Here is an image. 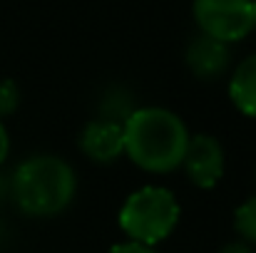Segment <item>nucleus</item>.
Instances as JSON below:
<instances>
[{"mask_svg": "<svg viewBox=\"0 0 256 253\" xmlns=\"http://www.w3.org/2000/svg\"><path fill=\"white\" fill-rule=\"evenodd\" d=\"M124 157L150 174H170L182 167L189 129L179 114L164 107H137L122 122Z\"/></svg>", "mask_w": 256, "mask_h": 253, "instance_id": "nucleus-1", "label": "nucleus"}, {"mask_svg": "<svg viewBox=\"0 0 256 253\" xmlns=\"http://www.w3.org/2000/svg\"><path fill=\"white\" fill-rule=\"evenodd\" d=\"M75 191V169L55 154L28 157L12 174V201L25 216H58L72 204Z\"/></svg>", "mask_w": 256, "mask_h": 253, "instance_id": "nucleus-2", "label": "nucleus"}, {"mask_svg": "<svg viewBox=\"0 0 256 253\" xmlns=\"http://www.w3.org/2000/svg\"><path fill=\"white\" fill-rule=\"evenodd\" d=\"M179 201L164 186H142L132 191L120 209V229L130 236V241L157 246L172 236L179 224Z\"/></svg>", "mask_w": 256, "mask_h": 253, "instance_id": "nucleus-3", "label": "nucleus"}, {"mask_svg": "<svg viewBox=\"0 0 256 253\" xmlns=\"http://www.w3.org/2000/svg\"><path fill=\"white\" fill-rule=\"evenodd\" d=\"M192 15L202 35L239 42L254 30V0H194Z\"/></svg>", "mask_w": 256, "mask_h": 253, "instance_id": "nucleus-4", "label": "nucleus"}, {"mask_svg": "<svg viewBox=\"0 0 256 253\" xmlns=\"http://www.w3.org/2000/svg\"><path fill=\"white\" fill-rule=\"evenodd\" d=\"M182 167L186 171V179L196 186V189H214L222 176H224V149L219 144L216 137L212 134H194L189 137Z\"/></svg>", "mask_w": 256, "mask_h": 253, "instance_id": "nucleus-5", "label": "nucleus"}, {"mask_svg": "<svg viewBox=\"0 0 256 253\" xmlns=\"http://www.w3.org/2000/svg\"><path fill=\"white\" fill-rule=\"evenodd\" d=\"M80 149L97 164H112L124 154V134L120 119H94L85 124L80 134Z\"/></svg>", "mask_w": 256, "mask_h": 253, "instance_id": "nucleus-6", "label": "nucleus"}, {"mask_svg": "<svg viewBox=\"0 0 256 253\" xmlns=\"http://www.w3.org/2000/svg\"><path fill=\"white\" fill-rule=\"evenodd\" d=\"M186 67L199 80H216L229 67V45L209 35H199L186 47Z\"/></svg>", "mask_w": 256, "mask_h": 253, "instance_id": "nucleus-7", "label": "nucleus"}, {"mask_svg": "<svg viewBox=\"0 0 256 253\" xmlns=\"http://www.w3.org/2000/svg\"><path fill=\"white\" fill-rule=\"evenodd\" d=\"M229 99L244 117H256V52L236 65L229 82Z\"/></svg>", "mask_w": 256, "mask_h": 253, "instance_id": "nucleus-8", "label": "nucleus"}, {"mask_svg": "<svg viewBox=\"0 0 256 253\" xmlns=\"http://www.w3.org/2000/svg\"><path fill=\"white\" fill-rule=\"evenodd\" d=\"M234 229L244 239V244H254L256 246V196H249L234 211Z\"/></svg>", "mask_w": 256, "mask_h": 253, "instance_id": "nucleus-9", "label": "nucleus"}, {"mask_svg": "<svg viewBox=\"0 0 256 253\" xmlns=\"http://www.w3.org/2000/svg\"><path fill=\"white\" fill-rule=\"evenodd\" d=\"M18 102H20V94H18V87L10 80H0V119L12 114L18 109Z\"/></svg>", "mask_w": 256, "mask_h": 253, "instance_id": "nucleus-10", "label": "nucleus"}, {"mask_svg": "<svg viewBox=\"0 0 256 253\" xmlns=\"http://www.w3.org/2000/svg\"><path fill=\"white\" fill-rule=\"evenodd\" d=\"M107 253H157L154 246H144L137 241H124V244H114Z\"/></svg>", "mask_w": 256, "mask_h": 253, "instance_id": "nucleus-11", "label": "nucleus"}, {"mask_svg": "<svg viewBox=\"0 0 256 253\" xmlns=\"http://www.w3.org/2000/svg\"><path fill=\"white\" fill-rule=\"evenodd\" d=\"M8 154H10V137H8V129H5L2 119H0V164L8 159Z\"/></svg>", "mask_w": 256, "mask_h": 253, "instance_id": "nucleus-12", "label": "nucleus"}, {"mask_svg": "<svg viewBox=\"0 0 256 253\" xmlns=\"http://www.w3.org/2000/svg\"><path fill=\"white\" fill-rule=\"evenodd\" d=\"M222 253H252V249H249V244L236 241V244H226V246L222 249Z\"/></svg>", "mask_w": 256, "mask_h": 253, "instance_id": "nucleus-13", "label": "nucleus"}, {"mask_svg": "<svg viewBox=\"0 0 256 253\" xmlns=\"http://www.w3.org/2000/svg\"><path fill=\"white\" fill-rule=\"evenodd\" d=\"M254 30H256V0H254Z\"/></svg>", "mask_w": 256, "mask_h": 253, "instance_id": "nucleus-14", "label": "nucleus"}]
</instances>
